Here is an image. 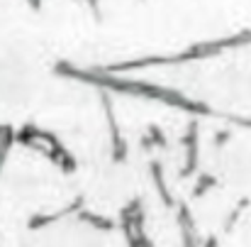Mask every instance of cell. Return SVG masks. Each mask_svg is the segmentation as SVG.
I'll use <instances>...</instances> for the list:
<instances>
[{"instance_id":"6","label":"cell","mask_w":251,"mask_h":247,"mask_svg":"<svg viewBox=\"0 0 251 247\" xmlns=\"http://www.w3.org/2000/svg\"><path fill=\"white\" fill-rule=\"evenodd\" d=\"M76 220L90 225V228H95V230H115V228H117L115 220H110V218H105V216H100V213H93V211H88V208H81V211L76 213Z\"/></svg>"},{"instance_id":"8","label":"cell","mask_w":251,"mask_h":247,"mask_svg":"<svg viewBox=\"0 0 251 247\" xmlns=\"http://www.w3.org/2000/svg\"><path fill=\"white\" fill-rule=\"evenodd\" d=\"M142 142H144V150H166L168 147V140H166V132L159 127V125H149V130H147V135L142 137Z\"/></svg>"},{"instance_id":"7","label":"cell","mask_w":251,"mask_h":247,"mask_svg":"<svg viewBox=\"0 0 251 247\" xmlns=\"http://www.w3.org/2000/svg\"><path fill=\"white\" fill-rule=\"evenodd\" d=\"M15 127L10 125H0V176H2V169H5V162L10 157V150L15 147Z\"/></svg>"},{"instance_id":"9","label":"cell","mask_w":251,"mask_h":247,"mask_svg":"<svg viewBox=\"0 0 251 247\" xmlns=\"http://www.w3.org/2000/svg\"><path fill=\"white\" fill-rule=\"evenodd\" d=\"M217 186V179L212 176V174H207V171H200L198 176H195V186H193V198H202L207 191H212Z\"/></svg>"},{"instance_id":"2","label":"cell","mask_w":251,"mask_h":247,"mask_svg":"<svg viewBox=\"0 0 251 247\" xmlns=\"http://www.w3.org/2000/svg\"><path fill=\"white\" fill-rule=\"evenodd\" d=\"M239 47H251V30L237 32V34H227L212 42H200L188 47L185 52H176V54H161V57H142V59H129V62H117L110 66H100L110 74H129V71H142V69H151V66H178V64H188V62H200V59H210L217 57L222 52L229 49H239Z\"/></svg>"},{"instance_id":"5","label":"cell","mask_w":251,"mask_h":247,"mask_svg":"<svg viewBox=\"0 0 251 247\" xmlns=\"http://www.w3.org/2000/svg\"><path fill=\"white\" fill-rule=\"evenodd\" d=\"M149 174H151V181H154L156 193L161 196V201H164L166 206H176V201H173V191H171V186L166 184V176H164V166L159 164V162H151Z\"/></svg>"},{"instance_id":"3","label":"cell","mask_w":251,"mask_h":247,"mask_svg":"<svg viewBox=\"0 0 251 247\" xmlns=\"http://www.w3.org/2000/svg\"><path fill=\"white\" fill-rule=\"evenodd\" d=\"M100 103H102V115L107 120V135H110V150H112V162L120 164L127 159V140H125V132L120 127V115L115 110V103H112V95L107 91H100Z\"/></svg>"},{"instance_id":"1","label":"cell","mask_w":251,"mask_h":247,"mask_svg":"<svg viewBox=\"0 0 251 247\" xmlns=\"http://www.w3.org/2000/svg\"><path fill=\"white\" fill-rule=\"evenodd\" d=\"M56 74L66 76V79H76V81L88 83V86H95V88L107 91V93H122V95H132V98H142V100H154V103H161L168 108H178V110L188 113L190 118H220V113L215 108H210L207 103L195 100L176 88L142 81V79H129L127 74H110L100 66L78 69L71 64H59Z\"/></svg>"},{"instance_id":"10","label":"cell","mask_w":251,"mask_h":247,"mask_svg":"<svg viewBox=\"0 0 251 247\" xmlns=\"http://www.w3.org/2000/svg\"><path fill=\"white\" fill-rule=\"evenodd\" d=\"M27 2H29L32 7H39V2H42V0H27Z\"/></svg>"},{"instance_id":"4","label":"cell","mask_w":251,"mask_h":247,"mask_svg":"<svg viewBox=\"0 0 251 247\" xmlns=\"http://www.w3.org/2000/svg\"><path fill=\"white\" fill-rule=\"evenodd\" d=\"M183 145V169H180V179H190L198 174V162H200V120L193 118L185 125V132L180 137Z\"/></svg>"}]
</instances>
